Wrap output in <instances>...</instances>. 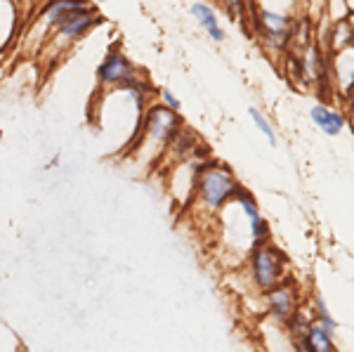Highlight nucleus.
<instances>
[{"label":"nucleus","instance_id":"obj_2","mask_svg":"<svg viewBox=\"0 0 354 352\" xmlns=\"http://www.w3.org/2000/svg\"><path fill=\"white\" fill-rule=\"evenodd\" d=\"M239 180L234 178V173L227 166H222L218 161H205L201 170H198L196 180V192H194V201L208 213H220L227 203L232 201V196L239 189Z\"/></svg>","mask_w":354,"mask_h":352},{"label":"nucleus","instance_id":"obj_13","mask_svg":"<svg viewBox=\"0 0 354 352\" xmlns=\"http://www.w3.org/2000/svg\"><path fill=\"white\" fill-rule=\"evenodd\" d=\"M333 338H335V336H330V333L324 331V328L319 326L317 322H310V324H307L305 336H302L300 340H302V343H305L312 352H335ZM295 340H298V338H295Z\"/></svg>","mask_w":354,"mask_h":352},{"label":"nucleus","instance_id":"obj_11","mask_svg":"<svg viewBox=\"0 0 354 352\" xmlns=\"http://www.w3.org/2000/svg\"><path fill=\"white\" fill-rule=\"evenodd\" d=\"M192 15L196 17L198 24L203 26V31L208 33L215 43L227 41V31L220 26L218 12H215V8L210 3H205V0H196V3H192Z\"/></svg>","mask_w":354,"mask_h":352},{"label":"nucleus","instance_id":"obj_12","mask_svg":"<svg viewBox=\"0 0 354 352\" xmlns=\"http://www.w3.org/2000/svg\"><path fill=\"white\" fill-rule=\"evenodd\" d=\"M310 116H312L314 126L322 130L324 135H330V138H335V135H340L342 130H345V116L326 104H314Z\"/></svg>","mask_w":354,"mask_h":352},{"label":"nucleus","instance_id":"obj_14","mask_svg":"<svg viewBox=\"0 0 354 352\" xmlns=\"http://www.w3.org/2000/svg\"><path fill=\"white\" fill-rule=\"evenodd\" d=\"M328 45H330V50H333V53H340V50H345V48H350V45H352V36H350V26H347V19L330 26Z\"/></svg>","mask_w":354,"mask_h":352},{"label":"nucleus","instance_id":"obj_6","mask_svg":"<svg viewBox=\"0 0 354 352\" xmlns=\"http://www.w3.org/2000/svg\"><path fill=\"white\" fill-rule=\"evenodd\" d=\"M142 73L137 71V66L125 57L121 48H111L109 53L104 55V59L100 62L95 71L97 78V93H104V90H113L121 88L128 81H135Z\"/></svg>","mask_w":354,"mask_h":352},{"label":"nucleus","instance_id":"obj_21","mask_svg":"<svg viewBox=\"0 0 354 352\" xmlns=\"http://www.w3.org/2000/svg\"><path fill=\"white\" fill-rule=\"evenodd\" d=\"M350 95H352V102H354V88H352V93H350Z\"/></svg>","mask_w":354,"mask_h":352},{"label":"nucleus","instance_id":"obj_17","mask_svg":"<svg viewBox=\"0 0 354 352\" xmlns=\"http://www.w3.org/2000/svg\"><path fill=\"white\" fill-rule=\"evenodd\" d=\"M158 104H163L165 109H170V111H177L180 113V100H177V95L175 93H170L168 88H161L158 90Z\"/></svg>","mask_w":354,"mask_h":352},{"label":"nucleus","instance_id":"obj_1","mask_svg":"<svg viewBox=\"0 0 354 352\" xmlns=\"http://www.w3.org/2000/svg\"><path fill=\"white\" fill-rule=\"evenodd\" d=\"M180 130H182L180 113L165 109L163 104H149L145 111V118H142L140 133H137L135 142L128 147L125 154L145 158V161H156L173 145Z\"/></svg>","mask_w":354,"mask_h":352},{"label":"nucleus","instance_id":"obj_19","mask_svg":"<svg viewBox=\"0 0 354 352\" xmlns=\"http://www.w3.org/2000/svg\"><path fill=\"white\" fill-rule=\"evenodd\" d=\"M347 26H350V36H352V45H354V12L347 17Z\"/></svg>","mask_w":354,"mask_h":352},{"label":"nucleus","instance_id":"obj_4","mask_svg":"<svg viewBox=\"0 0 354 352\" xmlns=\"http://www.w3.org/2000/svg\"><path fill=\"white\" fill-rule=\"evenodd\" d=\"M97 24H102L100 10H97L93 3L85 5L83 10L73 12L71 17H68V19H64L53 33H50V38L45 41L43 55H50L55 59V57L59 55V53H64V50H68L71 45H76L78 41H83V38L88 36V33L93 31Z\"/></svg>","mask_w":354,"mask_h":352},{"label":"nucleus","instance_id":"obj_15","mask_svg":"<svg viewBox=\"0 0 354 352\" xmlns=\"http://www.w3.org/2000/svg\"><path fill=\"white\" fill-rule=\"evenodd\" d=\"M248 113H250V118H253V123H255V126H258L260 133L267 138V142H270L272 147H277V133H274V128H272L270 118L265 116V111H260L258 106H250Z\"/></svg>","mask_w":354,"mask_h":352},{"label":"nucleus","instance_id":"obj_9","mask_svg":"<svg viewBox=\"0 0 354 352\" xmlns=\"http://www.w3.org/2000/svg\"><path fill=\"white\" fill-rule=\"evenodd\" d=\"M330 69H333L335 85L342 88L345 95H350L354 88V45L340 50V53H333V57H330Z\"/></svg>","mask_w":354,"mask_h":352},{"label":"nucleus","instance_id":"obj_5","mask_svg":"<svg viewBox=\"0 0 354 352\" xmlns=\"http://www.w3.org/2000/svg\"><path fill=\"white\" fill-rule=\"evenodd\" d=\"M248 277L260 293L272 291L286 279V258L270 243H260L248 253Z\"/></svg>","mask_w":354,"mask_h":352},{"label":"nucleus","instance_id":"obj_10","mask_svg":"<svg viewBox=\"0 0 354 352\" xmlns=\"http://www.w3.org/2000/svg\"><path fill=\"white\" fill-rule=\"evenodd\" d=\"M258 28L265 31L267 41L283 45L290 31V19L283 12H272V10H260L258 12Z\"/></svg>","mask_w":354,"mask_h":352},{"label":"nucleus","instance_id":"obj_20","mask_svg":"<svg viewBox=\"0 0 354 352\" xmlns=\"http://www.w3.org/2000/svg\"><path fill=\"white\" fill-rule=\"evenodd\" d=\"M347 8H350V15L354 12V0H347Z\"/></svg>","mask_w":354,"mask_h":352},{"label":"nucleus","instance_id":"obj_8","mask_svg":"<svg viewBox=\"0 0 354 352\" xmlns=\"http://www.w3.org/2000/svg\"><path fill=\"white\" fill-rule=\"evenodd\" d=\"M19 26H24V19L15 0H0V53H5L12 45Z\"/></svg>","mask_w":354,"mask_h":352},{"label":"nucleus","instance_id":"obj_7","mask_svg":"<svg viewBox=\"0 0 354 352\" xmlns=\"http://www.w3.org/2000/svg\"><path fill=\"white\" fill-rule=\"evenodd\" d=\"M262 300H265V312L277 322H288L298 312V293L290 284L281 281L272 291L262 293Z\"/></svg>","mask_w":354,"mask_h":352},{"label":"nucleus","instance_id":"obj_16","mask_svg":"<svg viewBox=\"0 0 354 352\" xmlns=\"http://www.w3.org/2000/svg\"><path fill=\"white\" fill-rule=\"evenodd\" d=\"M326 12H328V19L333 24L338 21H345L350 17V8H347V0H326Z\"/></svg>","mask_w":354,"mask_h":352},{"label":"nucleus","instance_id":"obj_3","mask_svg":"<svg viewBox=\"0 0 354 352\" xmlns=\"http://www.w3.org/2000/svg\"><path fill=\"white\" fill-rule=\"evenodd\" d=\"M85 5H90V0H45L41 8L28 17L26 24V45H38V50L43 48L45 41L50 38V33L64 19H68L73 12L83 10Z\"/></svg>","mask_w":354,"mask_h":352},{"label":"nucleus","instance_id":"obj_18","mask_svg":"<svg viewBox=\"0 0 354 352\" xmlns=\"http://www.w3.org/2000/svg\"><path fill=\"white\" fill-rule=\"evenodd\" d=\"M43 3H45V0H15V5L19 8V12H21V19H28V17L36 12Z\"/></svg>","mask_w":354,"mask_h":352}]
</instances>
